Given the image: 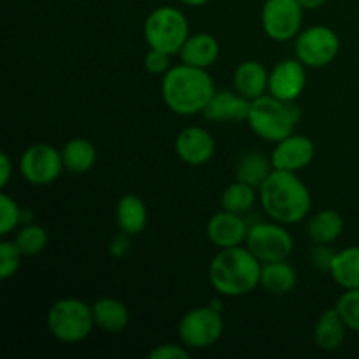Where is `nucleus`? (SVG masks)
Instances as JSON below:
<instances>
[{"label": "nucleus", "mask_w": 359, "mask_h": 359, "mask_svg": "<svg viewBox=\"0 0 359 359\" xmlns=\"http://www.w3.org/2000/svg\"><path fill=\"white\" fill-rule=\"evenodd\" d=\"M258 191L259 203L266 216L280 224L300 223L312 207L311 191L297 172L273 168Z\"/></svg>", "instance_id": "obj_1"}, {"label": "nucleus", "mask_w": 359, "mask_h": 359, "mask_svg": "<svg viewBox=\"0 0 359 359\" xmlns=\"http://www.w3.org/2000/svg\"><path fill=\"white\" fill-rule=\"evenodd\" d=\"M214 95L216 86L207 69L181 63L163 74L161 97L165 105L175 114L193 116L203 112Z\"/></svg>", "instance_id": "obj_2"}, {"label": "nucleus", "mask_w": 359, "mask_h": 359, "mask_svg": "<svg viewBox=\"0 0 359 359\" xmlns=\"http://www.w3.org/2000/svg\"><path fill=\"white\" fill-rule=\"evenodd\" d=\"M262 262L248 248L221 249L209 266V280L223 297H244L259 286Z\"/></svg>", "instance_id": "obj_3"}, {"label": "nucleus", "mask_w": 359, "mask_h": 359, "mask_svg": "<svg viewBox=\"0 0 359 359\" xmlns=\"http://www.w3.org/2000/svg\"><path fill=\"white\" fill-rule=\"evenodd\" d=\"M302 119L300 107L293 102H284L273 95H263L251 102L248 123L252 132L269 142H280L291 135Z\"/></svg>", "instance_id": "obj_4"}, {"label": "nucleus", "mask_w": 359, "mask_h": 359, "mask_svg": "<svg viewBox=\"0 0 359 359\" xmlns=\"http://www.w3.org/2000/svg\"><path fill=\"white\" fill-rule=\"evenodd\" d=\"M93 326V311L79 298H62L48 312V328L60 342H83L90 337Z\"/></svg>", "instance_id": "obj_5"}, {"label": "nucleus", "mask_w": 359, "mask_h": 359, "mask_svg": "<svg viewBox=\"0 0 359 359\" xmlns=\"http://www.w3.org/2000/svg\"><path fill=\"white\" fill-rule=\"evenodd\" d=\"M144 37L151 49L179 55L182 44L189 37L188 18L177 7H158L146 18Z\"/></svg>", "instance_id": "obj_6"}, {"label": "nucleus", "mask_w": 359, "mask_h": 359, "mask_svg": "<svg viewBox=\"0 0 359 359\" xmlns=\"http://www.w3.org/2000/svg\"><path fill=\"white\" fill-rule=\"evenodd\" d=\"M223 330V312L209 305L186 312L179 321L177 335L188 349H207L221 339Z\"/></svg>", "instance_id": "obj_7"}, {"label": "nucleus", "mask_w": 359, "mask_h": 359, "mask_svg": "<svg viewBox=\"0 0 359 359\" xmlns=\"http://www.w3.org/2000/svg\"><path fill=\"white\" fill-rule=\"evenodd\" d=\"M340 51V39L335 30L323 25L307 28L297 35L294 53L307 69H323L337 58Z\"/></svg>", "instance_id": "obj_8"}, {"label": "nucleus", "mask_w": 359, "mask_h": 359, "mask_svg": "<svg viewBox=\"0 0 359 359\" xmlns=\"http://www.w3.org/2000/svg\"><path fill=\"white\" fill-rule=\"evenodd\" d=\"M245 248L262 263L283 262L293 252V237L280 223H256L249 228Z\"/></svg>", "instance_id": "obj_9"}, {"label": "nucleus", "mask_w": 359, "mask_h": 359, "mask_svg": "<svg viewBox=\"0 0 359 359\" xmlns=\"http://www.w3.org/2000/svg\"><path fill=\"white\" fill-rule=\"evenodd\" d=\"M304 7L298 0H265L262 9V27L266 37L287 42L300 34Z\"/></svg>", "instance_id": "obj_10"}, {"label": "nucleus", "mask_w": 359, "mask_h": 359, "mask_svg": "<svg viewBox=\"0 0 359 359\" xmlns=\"http://www.w3.org/2000/svg\"><path fill=\"white\" fill-rule=\"evenodd\" d=\"M62 151L51 144H34L20 158V172L25 181L35 186L55 182L63 170Z\"/></svg>", "instance_id": "obj_11"}, {"label": "nucleus", "mask_w": 359, "mask_h": 359, "mask_svg": "<svg viewBox=\"0 0 359 359\" xmlns=\"http://www.w3.org/2000/svg\"><path fill=\"white\" fill-rule=\"evenodd\" d=\"M307 67L298 58H287L276 63L270 70L269 93L284 102H294L307 84Z\"/></svg>", "instance_id": "obj_12"}, {"label": "nucleus", "mask_w": 359, "mask_h": 359, "mask_svg": "<svg viewBox=\"0 0 359 359\" xmlns=\"http://www.w3.org/2000/svg\"><path fill=\"white\" fill-rule=\"evenodd\" d=\"M316 154L314 142L305 135H287L277 142L276 149L270 154V160L276 170L298 172L312 163Z\"/></svg>", "instance_id": "obj_13"}, {"label": "nucleus", "mask_w": 359, "mask_h": 359, "mask_svg": "<svg viewBox=\"0 0 359 359\" xmlns=\"http://www.w3.org/2000/svg\"><path fill=\"white\" fill-rule=\"evenodd\" d=\"M175 153L184 163L191 167H200L210 161L216 151V142L212 135L202 126H188L182 128L175 137Z\"/></svg>", "instance_id": "obj_14"}, {"label": "nucleus", "mask_w": 359, "mask_h": 359, "mask_svg": "<svg viewBox=\"0 0 359 359\" xmlns=\"http://www.w3.org/2000/svg\"><path fill=\"white\" fill-rule=\"evenodd\" d=\"M248 231L249 228L241 214L228 212V210L214 214L207 223V237L219 249L241 245L248 238Z\"/></svg>", "instance_id": "obj_15"}, {"label": "nucleus", "mask_w": 359, "mask_h": 359, "mask_svg": "<svg viewBox=\"0 0 359 359\" xmlns=\"http://www.w3.org/2000/svg\"><path fill=\"white\" fill-rule=\"evenodd\" d=\"M249 109H251V100L242 97L238 91H216L212 100L203 111V116L210 121L217 123H235V121H248Z\"/></svg>", "instance_id": "obj_16"}, {"label": "nucleus", "mask_w": 359, "mask_h": 359, "mask_svg": "<svg viewBox=\"0 0 359 359\" xmlns=\"http://www.w3.org/2000/svg\"><path fill=\"white\" fill-rule=\"evenodd\" d=\"M179 56L186 65L196 67V69H209L219 58V42L214 35L198 32L186 39Z\"/></svg>", "instance_id": "obj_17"}, {"label": "nucleus", "mask_w": 359, "mask_h": 359, "mask_svg": "<svg viewBox=\"0 0 359 359\" xmlns=\"http://www.w3.org/2000/svg\"><path fill=\"white\" fill-rule=\"evenodd\" d=\"M269 77L270 72L263 63L255 62V60L242 62L233 72L235 91H238L248 100H256L269 90Z\"/></svg>", "instance_id": "obj_18"}, {"label": "nucleus", "mask_w": 359, "mask_h": 359, "mask_svg": "<svg viewBox=\"0 0 359 359\" xmlns=\"http://www.w3.org/2000/svg\"><path fill=\"white\" fill-rule=\"evenodd\" d=\"M347 325L344 323L342 316L339 314L337 309H328L319 316L318 323L314 326V340L316 346L323 351H337L342 347L346 340Z\"/></svg>", "instance_id": "obj_19"}, {"label": "nucleus", "mask_w": 359, "mask_h": 359, "mask_svg": "<svg viewBox=\"0 0 359 359\" xmlns=\"http://www.w3.org/2000/svg\"><path fill=\"white\" fill-rule=\"evenodd\" d=\"M116 223L121 233L139 235L147 226V209L140 196L128 193L121 196L116 207Z\"/></svg>", "instance_id": "obj_20"}, {"label": "nucleus", "mask_w": 359, "mask_h": 359, "mask_svg": "<svg viewBox=\"0 0 359 359\" xmlns=\"http://www.w3.org/2000/svg\"><path fill=\"white\" fill-rule=\"evenodd\" d=\"M91 311H93L95 326H98L104 332L119 333L128 326L130 312L126 305L119 302L118 298H100L91 305Z\"/></svg>", "instance_id": "obj_21"}, {"label": "nucleus", "mask_w": 359, "mask_h": 359, "mask_svg": "<svg viewBox=\"0 0 359 359\" xmlns=\"http://www.w3.org/2000/svg\"><path fill=\"white\" fill-rule=\"evenodd\" d=\"M273 172V165L270 156L258 153V151H249L238 158L235 165V177L237 181L245 182L252 188L259 189L263 182L266 181L270 174Z\"/></svg>", "instance_id": "obj_22"}, {"label": "nucleus", "mask_w": 359, "mask_h": 359, "mask_svg": "<svg viewBox=\"0 0 359 359\" xmlns=\"http://www.w3.org/2000/svg\"><path fill=\"white\" fill-rule=\"evenodd\" d=\"M259 284L272 294H287L297 286V270L283 262H270L262 266Z\"/></svg>", "instance_id": "obj_23"}, {"label": "nucleus", "mask_w": 359, "mask_h": 359, "mask_svg": "<svg viewBox=\"0 0 359 359\" xmlns=\"http://www.w3.org/2000/svg\"><path fill=\"white\" fill-rule=\"evenodd\" d=\"M344 217L337 210L326 209L309 219L307 233L314 244H332L342 235Z\"/></svg>", "instance_id": "obj_24"}, {"label": "nucleus", "mask_w": 359, "mask_h": 359, "mask_svg": "<svg viewBox=\"0 0 359 359\" xmlns=\"http://www.w3.org/2000/svg\"><path fill=\"white\" fill-rule=\"evenodd\" d=\"M63 167L72 174H86L97 163V149L86 139H72L62 149Z\"/></svg>", "instance_id": "obj_25"}, {"label": "nucleus", "mask_w": 359, "mask_h": 359, "mask_svg": "<svg viewBox=\"0 0 359 359\" xmlns=\"http://www.w3.org/2000/svg\"><path fill=\"white\" fill-rule=\"evenodd\" d=\"M330 276L344 290H359V245L337 252Z\"/></svg>", "instance_id": "obj_26"}, {"label": "nucleus", "mask_w": 359, "mask_h": 359, "mask_svg": "<svg viewBox=\"0 0 359 359\" xmlns=\"http://www.w3.org/2000/svg\"><path fill=\"white\" fill-rule=\"evenodd\" d=\"M256 202V188L245 184V182L235 181L233 184L228 186L224 189L223 196H221V205L223 210L235 214H244L255 205Z\"/></svg>", "instance_id": "obj_27"}, {"label": "nucleus", "mask_w": 359, "mask_h": 359, "mask_svg": "<svg viewBox=\"0 0 359 359\" xmlns=\"http://www.w3.org/2000/svg\"><path fill=\"white\" fill-rule=\"evenodd\" d=\"M14 242L23 256H37L48 245V231L39 224H27L18 231Z\"/></svg>", "instance_id": "obj_28"}, {"label": "nucleus", "mask_w": 359, "mask_h": 359, "mask_svg": "<svg viewBox=\"0 0 359 359\" xmlns=\"http://www.w3.org/2000/svg\"><path fill=\"white\" fill-rule=\"evenodd\" d=\"M335 309L342 316L347 328L359 333V290H346L339 298Z\"/></svg>", "instance_id": "obj_29"}, {"label": "nucleus", "mask_w": 359, "mask_h": 359, "mask_svg": "<svg viewBox=\"0 0 359 359\" xmlns=\"http://www.w3.org/2000/svg\"><path fill=\"white\" fill-rule=\"evenodd\" d=\"M21 221H23V210L20 209L16 200L2 193L0 196V235L2 237L9 235Z\"/></svg>", "instance_id": "obj_30"}, {"label": "nucleus", "mask_w": 359, "mask_h": 359, "mask_svg": "<svg viewBox=\"0 0 359 359\" xmlns=\"http://www.w3.org/2000/svg\"><path fill=\"white\" fill-rule=\"evenodd\" d=\"M21 258H23V255L18 249L16 242H0V279H11L18 272V269H20Z\"/></svg>", "instance_id": "obj_31"}, {"label": "nucleus", "mask_w": 359, "mask_h": 359, "mask_svg": "<svg viewBox=\"0 0 359 359\" xmlns=\"http://www.w3.org/2000/svg\"><path fill=\"white\" fill-rule=\"evenodd\" d=\"M170 56L168 53L158 51V49H149L147 55L144 56V67L149 74L158 76V74H165L170 69Z\"/></svg>", "instance_id": "obj_32"}, {"label": "nucleus", "mask_w": 359, "mask_h": 359, "mask_svg": "<svg viewBox=\"0 0 359 359\" xmlns=\"http://www.w3.org/2000/svg\"><path fill=\"white\" fill-rule=\"evenodd\" d=\"M330 244H316L314 251H312V265L318 270H325V272H330L333 265V258H335L337 252L332 251L328 248Z\"/></svg>", "instance_id": "obj_33"}, {"label": "nucleus", "mask_w": 359, "mask_h": 359, "mask_svg": "<svg viewBox=\"0 0 359 359\" xmlns=\"http://www.w3.org/2000/svg\"><path fill=\"white\" fill-rule=\"evenodd\" d=\"M151 359H188L189 353L186 346H177V344H163L158 346L149 353Z\"/></svg>", "instance_id": "obj_34"}, {"label": "nucleus", "mask_w": 359, "mask_h": 359, "mask_svg": "<svg viewBox=\"0 0 359 359\" xmlns=\"http://www.w3.org/2000/svg\"><path fill=\"white\" fill-rule=\"evenodd\" d=\"M126 237H130V235L121 233L119 237H116L114 241L111 242V255L112 256H116V258H121V256H125L126 252H128L130 242Z\"/></svg>", "instance_id": "obj_35"}, {"label": "nucleus", "mask_w": 359, "mask_h": 359, "mask_svg": "<svg viewBox=\"0 0 359 359\" xmlns=\"http://www.w3.org/2000/svg\"><path fill=\"white\" fill-rule=\"evenodd\" d=\"M11 174H13V165H11L7 153L0 154V186L6 188L7 182L11 181Z\"/></svg>", "instance_id": "obj_36"}, {"label": "nucleus", "mask_w": 359, "mask_h": 359, "mask_svg": "<svg viewBox=\"0 0 359 359\" xmlns=\"http://www.w3.org/2000/svg\"><path fill=\"white\" fill-rule=\"evenodd\" d=\"M298 2H300V6L304 7V9L314 11V9H319V7L325 6L328 0H298Z\"/></svg>", "instance_id": "obj_37"}, {"label": "nucleus", "mask_w": 359, "mask_h": 359, "mask_svg": "<svg viewBox=\"0 0 359 359\" xmlns=\"http://www.w3.org/2000/svg\"><path fill=\"white\" fill-rule=\"evenodd\" d=\"M181 4H184V6H189V7H200V6H205V4H209L210 0H179Z\"/></svg>", "instance_id": "obj_38"}]
</instances>
